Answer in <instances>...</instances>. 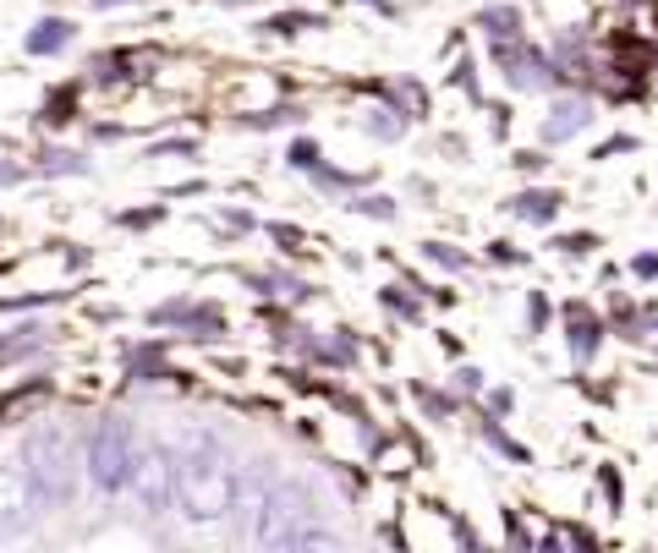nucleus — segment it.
<instances>
[{
    "label": "nucleus",
    "mask_w": 658,
    "mask_h": 553,
    "mask_svg": "<svg viewBox=\"0 0 658 553\" xmlns=\"http://www.w3.org/2000/svg\"><path fill=\"white\" fill-rule=\"evenodd\" d=\"M236 471H231V460L209 444V438H198L187 455H181V466H176V493H181V510L192 515V521H220V515H231L236 510Z\"/></svg>",
    "instance_id": "f257e3e1"
},
{
    "label": "nucleus",
    "mask_w": 658,
    "mask_h": 553,
    "mask_svg": "<svg viewBox=\"0 0 658 553\" xmlns=\"http://www.w3.org/2000/svg\"><path fill=\"white\" fill-rule=\"evenodd\" d=\"M253 538L264 549H325L329 543L319 532V521H314V493L297 488V482H286L264 499V510L253 521Z\"/></svg>",
    "instance_id": "f03ea898"
},
{
    "label": "nucleus",
    "mask_w": 658,
    "mask_h": 553,
    "mask_svg": "<svg viewBox=\"0 0 658 553\" xmlns=\"http://www.w3.org/2000/svg\"><path fill=\"white\" fill-rule=\"evenodd\" d=\"M28 471H33L39 493L66 499V493H72V444H66L55 427L33 433V438H28Z\"/></svg>",
    "instance_id": "7ed1b4c3"
},
{
    "label": "nucleus",
    "mask_w": 658,
    "mask_h": 553,
    "mask_svg": "<svg viewBox=\"0 0 658 553\" xmlns=\"http://www.w3.org/2000/svg\"><path fill=\"white\" fill-rule=\"evenodd\" d=\"M88 471L105 493H121L132 482V444H127V427L121 422H105L99 438L88 444Z\"/></svg>",
    "instance_id": "20e7f679"
},
{
    "label": "nucleus",
    "mask_w": 658,
    "mask_h": 553,
    "mask_svg": "<svg viewBox=\"0 0 658 553\" xmlns=\"http://www.w3.org/2000/svg\"><path fill=\"white\" fill-rule=\"evenodd\" d=\"M170 493H176V466H170L164 449H149L144 460H132V499L149 515H160L164 504H170Z\"/></svg>",
    "instance_id": "39448f33"
},
{
    "label": "nucleus",
    "mask_w": 658,
    "mask_h": 553,
    "mask_svg": "<svg viewBox=\"0 0 658 553\" xmlns=\"http://www.w3.org/2000/svg\"><path fill=\"white\" fill-rule=\"evenodd\" d=\"M28 521H33V488L22 471L0 466V532H22Z\"/></svg>",
    "instance_id": "423d86ee"
},
{
    "label": "nucleus",
    "mask_w": 658,
    "mask_h": 553,
    "mask_svg": "<svg viewBox=\"0 0 658 553\" xmlns=\"http://www.w3.org/2000/svg\"><path fill=\"white\" fill-rule=\"evenodd\" d=\"M587 121H593V105H587V99H565V105H554V116L543 121V138L560 142L565 132H576V127H587Z\"/></svg>",
    "instance_id": "0eeeda50"
},
{
    "label": "nucleus",
    "mask_w": 658,
    "mask_h": 553,
    "mask_svg": "<svg viewBox=\"0 0 658 553\" xmlns=\"http://www.w3.org/2000/svg\"><path fill=\"white\" fill-rule=\"evenodd\" d=\"M499 66L510 72L516 88H538V83H549V66H543V61H521V50H505V44H499Z\"/></svg>",
    "instance_id": "6e6552de"
},
{
    "label": "nucleus",
    "mask_w": 658,
    "mask_h": 553,
    "mask_svg": "<svg viewBox=\"0 0 658 553\" xmlns=\"http://www.w3.org/2000/svg\"><path fill=\"white\" fill-rule=\"evenodd\" d=\"M571 351H576V362H587L598 351V323L582 307H571Z\"/></svg>",
    "instance_id": "1a4fd4ad"
},
{
    "label": "nucleus",
    "mask_w": 658,
    "mask_h": 553,
    "mask_svg": "<svg viewBox=\"0 0 658 553\" xmlns=\"http://www.w3.org/2000/svg\"><path fill=\"white\" fill-rule=\"evenodd\" d=\"M66 39H72V22H39V28L28 33V50H33V55H55Z\"/></svg>",
    "instance_id": "9d476101"
},
{
    "label": "nucleus",
    "mask_w": 658,
    "mask_h": 553,
    "mask_svg": "<svg viewBox=\"0 0 658 553\" xmlns=\"http://www.w3.org/2000/svg\"><path fill=\"white\" fill-rule=\"evenodd\" d=\"M510 209L527 214V220H554V192H521Z\"/></svg>",
    "instance_id": "9b49d317"
},
{
    "label": "nucleus",
    "mask_w": 658,
    "mask_h": 553,
    "mask_svg": "<svg viewBox=\"0 0 658 553\" xmlns=\"http://www.w3.org/2000/svg\"><path fill=\"white\" fill-rule=\"evenodd\" d=\"M428 258H439V264H450V269H467V258H461L456 247H439V242H428Z\"/></svg>",
    "instance_id": "f8f14e48"
},
{
    "label": "nucleus",
    "mask_w": 658,
    "mask_h": 553,
    "mask_svg": "<svg viewBox=\"0 0 658 553\" xmlns=\"http://www.w3.org/2000/svg\"><path fill=\"white\" fill-rule=\"evenodd\" d=\"M484 28H494V33H510V28H516V11H484Z\"/></svg>",
    "instance_id": "ddd939ff"
},
{
    "label": "nucleus",
    "mask_w": 658,
    "mask_h": 553,
    "mask_svg": "<svg viewBox=\"0 0 658 553\" xmlns=\"http://www.w3.org/2000/svg\"><path fill=\"white\" fill-rule=\"evenodd\" d=\"M83 159L77 153H44V170H77Z\"/></svg>",
    "instance_id": "4468645a"
},
{
    "label": "nucleus",
    "mask_w": 658,
    "mask_h": 553,
    "mask_svg": "<svg viewBox=\"0 0 658 553\" xmlns=\"http://www.w3.org/2000/svg\"><path fill=\"white\" fill-rule=\"evenodd\" d=\"M632 275H637V279H658V258H654V253H643V258L632 264Z\"/></svg>",
    "instance_id": "2eb2a0df"
}]
</instances>
